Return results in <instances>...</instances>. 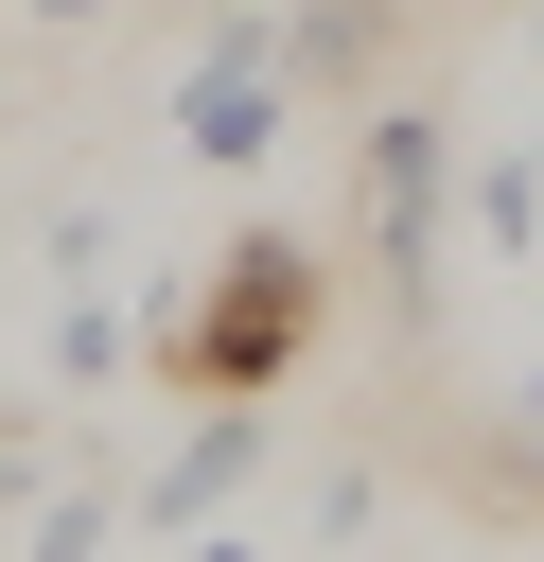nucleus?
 <instances>
[{
	"label": "nucleus",
	"instance_id": "obj_4",
	"mask_svg": "<svg viewBox=\"0 0 544 562\" xmlns=\"http://www.w3.org/2000/svg\"><path fill=\"white\" fill-rule=\"evenodd\" d=\"M246 457H263V422H246V386H211V422H193L175 474H158V527H211V509L246 492Z\"/></svg>",
	"mask_w": 544,
	"mask_h": 562
},
{
	"label": "nucleus",
	"instance_id": "obj_5",
	"mask_svg": "<svg viewBox=\"0 0 544 562\" xmlns=\"http://www.w3.org/2000/svg\"><path fill=\"white\" fill-rule=\"evenodd\" d=\"M386 18H404V0H298V18H281V88H369Z\"/></svg>",
	"mask_w": 544,
	"mask_h": 562
},
{
	"label": "nucleus",
	"instance_id": "obj_6",
	"mask_svg": "<svg viewBox=\"0 0 544 562\" xmlns=\"http://www.w3.org/2000/svg\"><path fill=\"white\" fill-rule=\"evenodd\" d=\"M53 369H70V386H105V369H123V316H105V299H70V316H53Z\"/></svg>",
	"mask_w": 544,
	"mask_h": 562
},
{
	"label": "nucleus",
	"instance_id": "obj_2",
	"mask_svg": "<svg viewBox=\"0 0 544 562\" xmlns=\"http://www.w3.org/2000/svg\"><path fill=\"white\" fill-rule=\"evenodd\" d=\"M175 140H193L211 176H246V158L281 140V18H246V0L211 18V53L175 70Z\"/></svg>",
	"mask_w": 544,
	"mask_h": 562
},
{
	"label": "nucleus",
	"instance_id": "obj_1",
	"mask_svg": "<svg viewBox=\"0 0 544 562\" xmlns=\"http://www.w3.org/2000/svg\"><path fill=\"white\" fill-rule=\"evenodd\" d=\"M158 351H175V386H193V404H211V386H246V404H263V386L316 351V246H298V228H246V246L211 263V299H175V316H158Z\"/></svg>",
	"mask_w": 544,
	"mask_h": 562
},
{
	"label": "nucleus",
	"instance_id": "obj_7",
	"mask_svg": "<svg viewBox=\"0 0 544 562\" xmlns=\"http://www.w3.org/2000/svg\"><path fill=\"white\" fill-rule=\"evenodd\" d=\"M88 544H105V492H53L35 509V562H88Z\"/></svg>",
	"mask_w": 544,
	"mask_h": 562
},
{
	"label": "nucleus",
	"instance_id": "obj_3",
	"mask_svg": "<svg viewBox=\"0 0 544 562\" xmlns=\"http://www.w3.org/2000/svg\"><path fill=\"white\" fill-rule=\"evenodd\" d=\"M439 176H456V140H439L421 105H386V123H369V263H386L404 299L439 281Z\"/></svg>",
	"mask_w": 544,
	"mask_h": 562
},
{
	"label": "nucleus",
	"instance_id": "obj_8",
	"mask_svg": "<svg viewBox=\"0 0 544 562\" xmlns=\"http://www.w3.org/2000/svg\"><path fill=\"white\" fill-rule=\"evenodd\" d=\"M18 18H105V0H18Z\"/></svg>",
	"mask_w": 544,
	"mask_h": 562
},
{
	"label": "nucleus",
	"instance_id": "obj_9",
	"mask_svg": "<svg viewBox=\"0 0 544 562\" xmlns=\"http://www.w3.org/2000/svg\"><path fill=\"white\" fill-rule=\"evenodd\" d=\"M193 562H263V544H193Z\"/></svg>",
	"mask_w": 544,
	"mask_h": 562
}]
</instances>
